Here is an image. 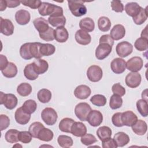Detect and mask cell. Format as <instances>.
Returning a JSON list of instances; mask_svg holds the SVG:
<instances>
[{"mask_svg": "<svg viewBox=\"0 0 148 148\" xmlns=\"http://www.w3.org/2000/svg\"><path fill=\"white\" fill-rule=\"evenodd\" d=\"M44 127H45L44 125L40 122L35 121L32 123L30 125L28 129L29 130L28 131L31 133L33 138H37L39 132L40 131V130H42Z\"/></svg>", "mask_w": 148, "mask_h": 148, "instance_id": "obj_45", "label": "cell"}, {"mask_svg": "<svg viewBox=\"0 0 148 148\" xmlns=\"http://www.w3.org/2000/svg\"><path fill=\"white\" fill-rule=\"evenodd\" d=\"M24 76L29 80H35L38 77V74L35 71L32 64H27L24 69Z\"/></svg>", "mask_w": 148, "mask_h": 148, "instance_id": "obj_36", "label": "cell"}, {"mask_svg": "<svg viewBox=\"0 0 148 148\" xmlns=\"http://www.w3.org/2000/svg\"><path fill=\"white\" fill-rule=\"evenodd\" d=\"M111 7L112 10L117 13H121L124 10V5L120 1H112L111 2Z\"/></svg>", "mask_w": 148, "mask_h": 148, "instance_id": "obj_54", "label": "cell"}, {"mask_svg": "<svg viewBox=\"0 0 148 148\" xmlns=\"http://www.w3.org/2000/svg\"><path fill=\"white\" fill-rule=\"evenodd\" d=\"M14 118L18 124L21 125H25L29 122L31 119V114L25 112L21 106L18 108L16 110Z\"/></svg>", "mask_w": 148, "mask_h": 148, "instance_id": "obj_15", "label": "cell"}, {"mask_svg": "<svg viewBox=\"0 0 148 148\" xmlns=\"http://www.w3.org/2000/svg\"><path fill=\"white\" fill-rule=\"evenodd\" d=\"M112 46L107 43L99 44L95 50V57L98 60H102L112 52Z\"/></svg>", "mask_w": 148, "mask_h": 148, "instance_id": "obj_10", "label": "cell"}, {"mask_svg": "<svg viewBox=\"0 0 148 148\" xmlns=\"http://www.w3.org/2000/svg\"><path fill=\"white\" fill-rule=\"evenodd\" d=\"M68 7L72 14L75 17H81L87 13V8L84 2L80 1H68Z\"/></svg>", "mask_w": 148, "mask_h": 148, "instance_id": "obj_2", "label": "cell"}, {"mask_svg": "<svg viewBox=\"0 0 148 148\" xmlns=\"http://www.w3.org/2000/svg\"><path fill=\"white\" fill-rule=\"evenodd\" d=\"M17 68L13 62H9L7 66L1 71L3 75L7 78H13L15 77L17 73Z\"/></svg>", "mask_w": 148, "mask_h": 148, "instance_id": "obj_29", "label": "cell"}, {"mask_svg": "<svg viewBox=\"0 0 148 148\" xmlns=\"http://www.w3.org/2000/svg\"><path fill=\"white\" fill-rule=\"evenodd\" d=\"M15 19L18 24L24 25L29 22L31 15L28 11L24 9H20L16 12L15 14Z\"/></svg>", "mask_w": 148, "mask_h": 148, "instance_id": "obj_17", "label": "cell"}, {"mask_svg": "<svg viewBox=\"0 0 148 148\" xmlns=\"http://www.w3.org/2000/svg\"><path fill=\"white\" fill-rule=\"evenodd\" d=\"M125 35V29L121 24H116L112 28L110 35L113 40H118L124 37Z\"/></svg>", "mask_w": 148, "mask_h": 148, "instance_id": "obj_21", "label": "cell"}, {"mask_svg": "<svg viewBox=\"0 0 148 148\" xmlns=\"http://www.w3.org/2000/svg\"><path fill=\"white\" fill-rule=\"evenodd\" d=\"M121 112H117L114 113L112 117V121L113 124L117 127H121L123 125L122 121H121Z\"/></svg>", "mask_w": 148, "mask_h": 148, "instance_id": "obj_56", "label": "cell"}, {"mask_svg": "<svg viewBox=\"0 0 148 148\" xmlns=\"http://www.w3.org/2000/svg\"><path fill=\"white\" fill-rule=\"evenodd\" d=\"M123 104V99L121 97L116 95L115 94L112 95L110 97L109 101V106L113 109L115 110L120 108Z\"/></svg>", "mask_w": 148, "mask_h": 148, "instance_id": "obj_43", "label": "cell"}, {"mask_svg": "<svg viewBox=\"0 0 148 148\" xmlns=\"http://www.w3.org/2000/svg\"><path fill=\"white\" fill-rule=\"evenodd\" d=\"M80 140L81 142L86 146H90L97 142V139L95 136L91 134H86L81 137Z\"/></svg>", "mask_w": 148, "mask_h": 148, "instance_id": "obj_50", "label": "cell"}, {"mask_svg": "<svg viewBox=\"0 0 148 148\" xmlns=\"http://www.w3.org/2000/svg\"><path fill=\"white\" fill-rule=\"evenodd\" d=\"M147 7L146 9H143L141 7L139 13L135 17H132L134 23L136 25H141L146 21L148 17V12L147 10Z\"/></svg>", "mask_w": 148, "mask_h": 148, "instance_id": "obj_33", "label": "cell"}, {"mask_svg": "<svg viewBox=\"0 0 148 148\" xmlns=\"http://www.w3.org/2000/svg\"><path fill=\"white\" fill-rule=\"evenodd\" d=\"M99 44L101 43H107L110 45L111 46H113L114 45V40L112 39L111 36L110 35H103L101 36L99 40Z\"/></svg>", "mask_w": 148, "mask_h": 148, "instance_id": "obj_58", "label": "cell"}, {"mask_svg": "<svg viewBox=\"0 0 148 148\" xmlns=\"http://www.w3.org/2000/svg\"><path fill=\"white\" fill-rule=\"evenodd\" d=\"M22 108L25 112L31 114L35 112L37 108V104L35 101L32 99H28L23 104Z\"/></svg>", "mask_w": 148, "mask_h": 148, "instance_id": "obj_42", "label": "cell"}, {"mask_svg": "<svg viewBox=\"0 0 148 148\" xmlns=\"http://www.w3.org/2000/svg\"><path fill=\"white\" fill-rule=\"evenodd\" d=\"M140 8L136 2H128L125 6V11L128 16L134 17L139 13Z\"/></svg>", "mask_w": 148, "mask_h": 148, "instance_id": "obj_27", "label": "cell"}, {"mask_svg": "<svg viewBox=\"0 0 148 148\" xmlns=\"http://www.w3.org/2000/svg\"><path fill=\"white\" fill-rule=\"evenodd\" d=\"M48 22L54 27L58 28L64 27L66 23V18L64 15L60 16H49Z\"/></svg>", "mask_w": 148, "mask_h": 148, "instance_id": "obj_30", "label": "cell"}, {"mask_svg": "<svg viewBox=\"0 0 148 148\" xmlns=\"http://www.w3.org/2000/svg\"><path fill=\"white\" fill-rule=\"evenodd\" d=\"M17 93L21 97H27L32 92V86L27 83L20 84L17 88Z\"/></svg>", "mask_w": 148, "mask_h": 148, "instance_id": "obj_39", "label": "cell"}, {"mask_svg": "<svg viewBox=\"0 0 148 148\" xmlns=\"http://www.w3.org/2000/svg\"><path fill=\"white\" fill-rule=\"evenodd\" d=\"M10 125V119L9 117L5 114L0 115V128L1 131L6 129Z\"/></svg>", "mask_w": 148, "mask_h": 148, "instance_id": "obj_55", "label": "cell"}, {"mask_svg": "<svg viewBox=\"0 0 148 148\" xmlns=\"http://www.w3.org/2000/svg\"><path fill=\"white\" fill-rule=\"evenodd\" d=\"M39 13L42 16H60L63 15V9L61 7L50 3L42 2L38 8Z\"/></svg>", "mask_w": 148, "mask_h": 148, "instance_id": "obj_1", "label": "cell"}, {"mask_svg": "<svg viewBox=\"0 0 148 148\" xmlns=\"http://www.w3.org/2000/svg\"><path fill=\"white\" fill-rule=\"evenodd\" d=\"M75 122V121L72 119L68 117L64 118L60 121L58 128L62 132L71 133V127Z\"/></svg>", "mask_w": 148, "mask_h": 148, "instance_id": "obj_28", "label": "cell"}, {"mask_svg": "<svg viewBox=\"0 0 148 148\" xmlns=\"http://www.w3.org/2000/svg\"><path fill=\"white\" fill-rule=\"evenodd\" d=\"M40 39L45 41H52L54 39V29L49 27V28L45 32L39 33Z\"/></svg>", "mask_w": 148, "mask_h": 148, "instance_id": "obj_49", "label": "cell"}, {"mask_svg": "<svg viewBox=\"0 0 148 148\" xmlns=\"http://www.w3.org/2000/svg\"><path fill=\"white\" fill-rule=\"evenodd\" d=\"M117 147H123L127 145L130 142L129 136L124 132H117L113 137Z\"/></svg>", "mask_w": 148, "mask_h": 148, "instance_id": "obj_25", "label": "cell"}, {"mask_svg": "<svg viewBox=\"0 0 148 148\" xmlns=\"http://www.w3.org/2000/svg\"><path fill=\"white\" fill-rule=\"evenodd\" d=\"M90 101L97 106H103L106 103V98L102 94H95L90 98Z\"/></svg>", "mask_w": 148, "mask_h": 148, "instance_id": "obj_46", "label": "cell"}, {"mask_svg": "<svg viewBox=\"0 0 148 148\" xmlns=\"http://www.w3.org/2000/svg\"><path fill=\"white\" fill-rule=\"evenodd\" d=\"M110 68L116 74L123 73L126 69V62L121 58H116L110 63Z\"/></svg>", "mask_w": 148, "mask_h": 148, "instance_id": "obj_12", "label": "cell"}, {"mask_svg": "<svg viewBox=\"0 0 148 148\" xmlns=\"http://www.w3.org/2000/svg\"><path fill=\"white\" fill-rule=\"evenodd\" d=\"M69 38V34L64 27H60L54 29V39L59 43L65 42Z\"/></svg>", "mask_w": 148, "mask_h": 148, "instance_id": "obj_23", "label": "cell"}, {"mask_svg": "<svg viewBox=\"0 0 148 148\" xmlns=\"http://www.w3.org/2000/svg\"><path fill=\"white\" fill-rule=\"evenodd\" d=\"M133 132L138 135H143L147 130V123L142 120H137L132 125Z\"/></svg>", "mask_w": 148, "mask_h": 148, "instance_id": "obj_20", "label": "cell"}, {"mask_svg": "<svg viewBox=\"0 0 148 148\" xmlns=\"http://www.w3.org/2000/svg\"><path fill=\"white\" fill-rule=\"evenodd\" d=\"M147 27L146 26L145 28V29H143L141 33V37L142 38H145L147 39Z\"/></svg>", "mask_w": 148, "mask_h": 148, "instance_id": "obj_62", "label": "cell"}, {"mask_svg": "<svg viewBox=\"0 0 148 148\" xmlns=\"http://www.w3.org/2000/svg\"><path fill=\"white\" fill-rule=\"evenodd\" d=\"M42 43L39 42H32L30 45V52L33 57L36 59L40 58L42 56L40 53V47Z\"/></svg>", "mask_w": 148, "mask_h": 148, "instance_id": "obj_48", "label": "cell"}, {"mask_svg": "<svg viewBox=\"0 0 148 148\" xmlns=\"http://www.w3.org/2000/svg\"><path fill=\"white\" fill-rule=\"evenodd\" d=\"M20 2L24 6L29 7L32 9H38L42 2L40 0H25L20 1Z\"/></svg>", "mask_w": 148, "mask_h": 148, "instance_id": "obj_52", "label": "cell"}, {"mask_svg": "<svg viewBox=\"0 0 148 148\" xmlns=\"http://www.w3.org/2000/svg\"><path fill=\"white\" fill-rule=\"evenodd\" d=\"M98 27L102 32L108 31L111 27L110 20L107 17H100L98 20Z\"/></svg>", "mask_w": 148, "mask_h": 148, "instance_id": "obj_35", "label": "cell"}, {"mask_svg": "<svg viewBox=\"0 0 148 148\" xmlns=\"http://www.w3.org/2000/svg\"><path fill=\"white\" fill-rule=\"evenodd\" d=\"M53 132L51 130L44 127L39 132L37 138L42 141L49 142L53 139Z\"/></svg>", "mask_w": 148, "mask_h": 148, "instance_id": "obj_31", "label": "cell"}, {"mask_svg": "<svg viewBox=\"0 0 148 148\" xmlns=\"http://www.w3.org/2000/svg\"><path fill=\"white\" fill-rule=\"evenodd\" d=\"M31 43H25L21 45L20 48V54L21 57L24 60H31L33 58L30 52Z\"/></svg>", "mask_w": 148, "mask_h": 148, "instance_id": "obj_41", "label": "cell"}, {"mask_svg": "<svg viewBox=\"0 0 148 148\" xmlns=\"http://www.w3.org/2000/svg\"><path fill=\"white\" fill-rule=\"evenodd\" d=\"M112 91L113 94H115L120 97H122L125 94V88L123 86H122L119 83H115L112 86Z\"/></svg>", "mask_w": 148, "mask_h": 148, "instance_id": "obj_53", "label": "cell"}, {"mask_svg": "<svg viewBox=\"0 0 148 148\" xmlns=\"http://www.w3.org/2000/svg\"><path fill=\"white\" fill-rule=\"evenodd\" d=\"M8 61L5 56H3V54L0 55V68L1 71H2L4 69L7 65H8Z\"/></svg>", "mask_w": 148, "mask_h": 148, "instance_id": "obj_59", "label": "cell"}, {"mask_svg": "<svg viewBox=\"0 0 148 148\" xmlns=\"http://www.w3.org/2000/svg\"><path fill=\"white\" fill-rule=\"evenodd\" d=\"M143 61L140 57L135 56L129 59L126 62V68L128 70L137 72L139 71L143 67Z\"/></svg>", "mask_w": 148, "mask_h": 148, "instance_id": "obj_9", "label": "cell"}, {"mask_svg": "<svg viewBox=\"0 0 148 148\" xmlns=\"http://www.w3.org/2000/svg\"><path fill=\"white\" fill-rule=\"evenodd\" d=\"M134 47L140 51L146 50L148 48V39L142 37L138 38L135 42Z\"/></svg>", "mask_w": 148, "mask_h": 148, "instance_id": "obj_47", "label": "cell"}, {"mask_svg": "<svg viewBox=\"0 0 148 148\" xmlns=\"http://www.w3.org/2000/svg\"><path fill=\"white\" fill-rule=\"evenodd\" d=\"M57 142L59 146L63 148L71 147L73 143L71 137L64 135H61L58 136L57 138Z\"/></svg>", "mask_w": 148, "mask_h": 148, "instance_id": "obj_40", "label": "cell"}, {"mask_svg": "<svg viewBox=\"0 0 148 148\" xmlns=\"http://www.w3.org/2000/svg\"><path fill=\"white\" fill-rule=\"evenodd\" d=\"M33 24L35 29L39 32V33L46 32L50 27L49 26L48 21L43 17L36 18L33 21Z\"/></svg>", "mask_w": 148, "mask_h": 148, "instance_id": "obj_24", "label": "cell"}, {"mask_svg": "<svg viewBox=\"0 0 148 148\" xmlns=\"http://www.w3.org/2000/svg\"><path fill=\"white\" fill-rule=\"evenodd\" d=\"M121 121L123 125L131 127V125L138 120L137 116L131 110H127L121 113Z\"/></svg>", "mask_w": 148, "mask_h": 148, "instance_id": "obj_18", "label": "cell"}, {"mask_svg": "<svg viewBox=\"0 0 148 148\" xmlns=\"http://www.w3.org/2000/svg\"><path fill=\"white\" fill-rule=\"evenodd\" d=\"M91 110V108L86 102H80L77 104L75 108V114L81 121L87 120V116Z\"/></svg>", "mask_w": 148, "mask_h": 148, "instance_id": "obj_5", "label": "cell"}, {"mask_svg": "<svg viewBox=\"0 0 148 148\" xmlns=\"http://www.w3.org/2000/svg\"><path fill=\"white\" fill-rule=\"evenodd\" d=\"M91 91L90 88L84 84H81L76 87L74 90L75 96L80 99H86L91 94Z\"/></svg>", "mask_w": 148, "mask_h": 148, "instance_id": "obj_16", "label": "cell"}, {"mask_svg": "<svg viewBox=\"0 0 148 148\" xmlns=\"http://www.w3.org/2000/svg\"><path fill=\"white\" fill-rule=\"evenodd\" d=\"M87 132V128L83 123L82 122H75L72 127L71 133L76 136V137H82Z\"/></svg>", "mask_w": 148, "mask_h": 148, "instance_id": "obj_22", "label": "cell"}, {"mask_svg": "<svg viewBox=\"0 0 148 148\" xmlns=\"http://www.w3.org/2000/svg\"><path fill=\"white\" fill-rule=\"evenodd\" d=\"M1 5H0V11H3L4 10L6 9V7H7V4H6V1L4 0H1Z\"/></svg>", "mask_w": 148, "mask_h": 148, "instance_id": "obj_61", "label": "cell"}, {"mask_svg": "<svg viewBox=\"0 0 148 148\" xmlns=\"http://www.w3.org/2000/svg\"><path fill=\"white\" fill-rule=\"evenodd\" d=\"M102 146L103 148H117V146L113 138H109L105 140L102 141Z\"/></svg>", "mask_w": 148, "mask_h": 148, "instance_id": "obj_57", "label": "cell"}, {"mask_svg": "<svg viewBox=\"0 0 148 148\" xmlns=\"http://www.w3.org/2000/svg\"><path fill=\"white\" fill-rule=\"evenodd\" d=\"M16 146H20L21 147H22V146L21 145H18V144H17V145H14L13 147H16Z\"/></svg>", "mask_w": 148, "mask_h": 148, "instance_id": "obj_64", "label": "cell"}, {"mask_svg": "<svg viewBox=\"0 0 148 148\" xmlns=\"http://www.w3.org/2000/svg\"><path fill=\"white\" fill-rule=\"evenodd\" d=\"M86 121L92 127L99 126L102 123L103 115L99 110H91L87 116Z\"/></svg>", "mask_w": 148, "mask_h": 148, "instance_id": "obj_11", "label": "cell"}, {"mask_svg": "<svg viewBox=\"0 0 148 148\" xmlns=\"http://www.w3.org/2000/svg\"><path fill=\"white\" fill-rule=\"evenodd\" d=\"M75 38L76 42L82 45H87L91 41V35L88 32L82 29L76 32Z\"/></svg>", "mask_w": 148, "mask_h": 148, "instance_id": "obj_14", "label": "cell"}, {"mask_svg": "<svg viewBox=\"0 0 148 148\" xmlns=\"http://www.w3.org/2000/svg\"><path fill=\"white\" fill-rule=\"evenodd\" d=\"M56 51V47L50 43H42L40 47V53L43 56H49L53 54Z\"/></svg>", "mask_w": 148, "mask_h": 148, "instance_id": "obj_38", "label": "cell"}, {"mask_svg": "<svg viewBox=\"0 0 148 148\" xmlns=\"http://www.w3.org/2000/svg\"><path fill=\"white\" fill-rule=\"evenodd\" d=\"M79 27L82 29L90 32L94 31L95 23L94 20L90 17H85L80 21Z\"/></svg>", "mask_w": 148, "mask_h": 148, "instance_id": "obj_26", "label": "cell"}, {"mask_svg": "<svg viewBox=\"0 0 148 148\" xmlns=\"http://www.w3.org/2000/svg\"><path fill=\"white\" fill-rule=\"evenodd\" d=\"M112 134V130L108 126H102L97 131V135L101 141L111 138Z\"/></svg>", "mask_w": 148, "mask_h": 148, "instance_id": "obj_32", "label": "cell"}, {"mask_svg": "<svg viewBox=\"0 0 148 148\" xmlns=\"http://www.w3.org/2000/svg\"><path fill=\"white\" fill-rule=\"evenodd\" d=\"M51 91L47 88H42L37 94L38 100L43 103L49 102L51 99Z\"/></svg>", "mask_w": 148, "mask_h": 148, "instance_id": "obj_34", "label": "cell"}, {"mask_svg": "<svg viewBox=\"0 0 148 148\" xmlns=\"http://www.w3.org/2000/svg\"><path fill=\"white\" fill-rule=\"evenodd\" d=\"M1 32L5 36L12 35L14 32V25L12 22L6 18L0 17Z\"/></svg>", "mask_w": 148, "mask_h": 148, "instance_id": "obj_13", "label": "cell"}, {"mask_svg": "<svg viewBox=\"0 0 148 148\" xmlns=\"http://www.w3.org/2000/svg\"><path fill=\"white\" fill-rule=\"evenodd\" d=\"M18 99L16 96L13 94H5L0 92V104L4 105L5 107L9 110H12L17 105Z\"/></svg>", "mask_w": 148, "mask_h": 148, "instance_id": "obj_3", "label": "cell"}, {"mask_svg": "<svg viewBox=\"0 0 148 148\" xmlns=\"http://www.w3.org/2000/svg\"><path fill=\"white\" fill-rule=\"evenodd\" d=\"M117 54L122 58L126 57L130 55L133 51V46L127 41H123L119 43L116 47Z\"/></svg>", "mask_w": 148, "mask_h": 148, "instance_id": "obj_7", "label": "cell"}, {"mask_svg": "<svg viewBox=\"0 0 148 148\" xmlns=\"http://www.w3.org/2000/svg\"><path fill=\"white\" fill-rule=\"evenodd\" d=\"M41 118L47 125H53L57 121L58 115L52 108H46L41 112Z\"/></svg>", "mask_w": 148, "mask_h": 148, "instance_id": "obj_4", "label": "cell"}, {"mask_svg": "<svg viewBox=\"0 0 148 148\" xmlns=\"http://www.w3.org/2000/svg\"><path fill=\"white\" fill-rule=\"evenodd\" d=\"M147 90L146 89V90H144V91L142 92V99H144V100H145V101H147Z\"/></svg>", "mask_w": 148, "mask_h": 148, "instance_id": "obj_63", "label": "cell"}, {"mask_svg": "<svg viewBox=\"0 0 148 148\" xmlns=\"http://www.w3.org/2000/svg\"><path fill=\"white\" fill-rule=\"evenodd\" d=\"M33 68L38 75H42L45 73L49 68V64L47 61L43 59H36L32 62Z\"/></svg>", "mask_w": 148, "mask_h": 148, "instance_id": "obj_19", "label": "cell"}, {"mask_svg": "<svg viewBox=\"0 0 148 148\" xmlns=\"http://www.w3.org/2000/svg\"><path fill=\"white\" fill-rule=\"evenodd\" d=\"M32 136L29 131H20L18 134V140L23 143H29L31 142Z\"/></svg>", "mask_w": 148, "mask_h": 148, "instance_id": "obj_51", "label": "cell"}, {"mask_svg": "<svg viewBox=\"0 0 148 148\" xmlns=\"http://www.w3.org/2000/svg\"><path fill=\"white\" fill-rule=\"evenodd\" d=\"M103 72L101 68L98 65L90 66L87 70V76L92 82H98L102 79Z\"/></svg>", "mask_w": 148, "mask_h": 148, "instance_id": "obj_6", "label": "cell"}, {"mask_svg": "<svg viewBox=\"0 0 148 148\" xmlns=\"http://www.w3.org/2000/svg\"><path fill=\"white\" fill-rule=\"evenodd\" d=\"M20 131L15 129H10L8 130L5 135V140L10 143H14L17 142L18 140V134Z\"/></svg>", "mask_w": 148, "mask_h": 148, "instance_id": "obj_37", "label": "cell"}, {"mask_svg": "<svg viewBox=\"0 0 148 148\" xmlns=\"http://www.w3.org/2000/svg\"><path fill=\"white\" fill-rule=\"evenodd\" d=\"M136 108L139 113L143 117H147L148 114L147 112V101L141 99H139L136 102Z\"/></svg>", "mask_w": 148, "mask_h": 148, "instance_id": "obj_44", "label": "cell"}, {"mask_svg": "<svg viewBox=\"0 0 148 148\" xmlns=\"http://www.w3.org/2000/svg\"><path fill=\"white\" fill-rule=\"evenodd\" d=\"M6 4H7V7L9 8H13L17 7L20 5V1L18 0H6Z\"/></svg>", "mask_w": 148, "mask_h": 148, "instance_id": "obj_60", "label": "cell"}, {"mask_svg": "<svg viewBox=\"0 0 148 148\" xmlns=\"http://www.w3.org/2000/svg\"><path fill=\"white\" fill-rule=\"evenodd\" d=\"M141 79V75L138 72H131L128 73L125 77V84L130 88H136L140 85Z\"/></svg>", "mask_w": 148, "mask_h": 148, "instance_id": "obj_8", "label": "cell"}]
</instances>
